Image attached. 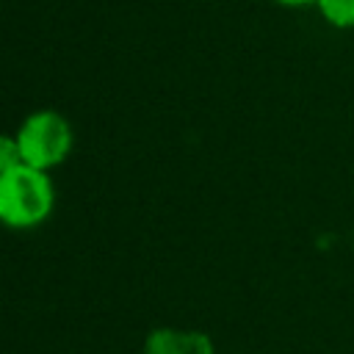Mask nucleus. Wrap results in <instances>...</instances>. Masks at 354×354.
I'll return each instance as SVG.
<instances>
[{
    "instance_id": "1",
    "label": "nucleus",
    "mask_w": 354,
    "mask_h": 354,
    "mask_svg": "<svg viewBox=\"0 0 354 354\" xmlns=\"http://www.w3.org/2000/svg\"><path fill=\"white\" fill-rule=\"evenodd\" d=\"M55 207V188L47 171L17 166L0 174V224L11 230H30L50 218Z\"/></svg>"
},
{
    "instance_id": "2",
    "label": "nucleus",
    "mask_w": 354,
    "mask_h": 354,
    "mask_svg": "<svg viewBox=\"0 0 354 354\" xmlns=\"http://www.w3.org/2000/svg\"><path fill=\"white\" fill-rule=\"evenodd\" d=\"M17 144L25 166L50 171L72 152V124L58 111H33L22 119L17 130Z\"/></svg>"
},
{
    "instance_id": "3",
    "label": "nucleus",
    "mask_w": 354,
    "mask_h": 354,
    "mask_svg": "<svg viewBox=\"0 0 354 354\" xmlns=\"http://www.w3.org/2000/svg\"><path fill=\"white\" fill-rule=\"evenodd\" d=\"M318 17L337 28V30H351L354 28V0H315L313 6Z\"/></svg>"
},
{
    "instance_id": "4",
    "label": "nucleus",
    "mask_w": 354,
    "mask_h": 354,
    "mask_svg": "<svg viewBox=\"0 0 354 354\" xmlns=\"http://www.w3.org/2000/svg\"><path fill=\"white\" fill-rule=\"evenodd\" d=\"M22 166V152L17 144V136H0V174L8 169Z\"/></svg>"
},
{
    "instance_id": "5",
    "label": "nucleus",
    "mask_w": 354,
    "mask_h": 354,
    "mask_svg": "<svg viewBox=\"0 0 354 354\" xmlns=\"http://www.w3.org/2000/svg\"><path fill=\"white\" fill-rule=\"evenodd\" d=\"M277 6H285V8H304V6H315V0H271Z\"/></svg>"
}]
</instances>
